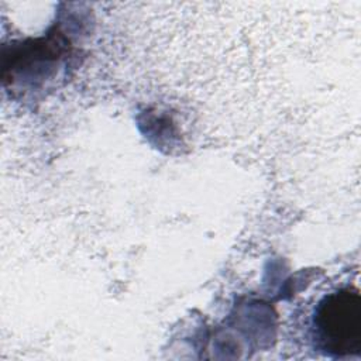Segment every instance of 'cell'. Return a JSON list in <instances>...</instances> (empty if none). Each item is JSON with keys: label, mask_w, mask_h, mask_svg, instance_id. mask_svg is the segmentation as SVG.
<instances>
[{"label": "cell", "mask_w": 361, "mask_h": 361, "mask_svg": "<svg viewBox=\"0 0 361 361\" xmlns=\"http://www.w3.org/2000/svg\"><path fill=\"white\" fill-rule=\"evenodd\" d=\"M310 333L317 351L330 357L361 354V295L343 288L323 296L313 309Z\"/></svg>", "instance_id": "obj_1"}]
</instances>
